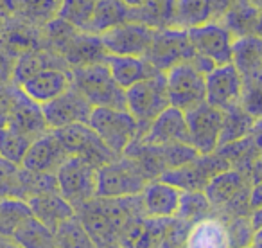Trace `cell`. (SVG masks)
I'll return each instance as SVG.
<instances>
[{
  "mask_svg": "<svg viewBox=\"0 0 262 248\" xmlns=\"http://www.w3.org/2000/svg\"><path fill=\"white\" fill-rule=\"evenodd\" d=\"M196 54L190 47L187 31L167 27V29H158L153 34L149 49H147L144 58L158 70V72H167L176 63L189 61Z\"/></svg>",
  "mask_w": 262,
  "mask_h": 248,
  "instance_id": "8fae6325",
  "label": "cell"
},
{
  "mask_svg": "<svg viewBox=\"0 0 262 248\" xmlns=\"http://www.w3.org/2000/svg\"><path fill=\"white\" fill-rule=\"evenodd\" d=\"M149 180L133 158L120 155L97 168V198L139 196Z\"/></svg>",
  "mask_w": 262,
  "mask_h": 248,
  "instance_id": "5b68a950",
  "label": "cell"
},
{
  "mask_svg": "<svg viewBox=\"0 0 262 248\" xmlns=\"http://www.w3.org/2000/svg\"><path fill=\"white\" fill-rule=\"evenodd\" d=\"M182 191L162 180H149L140 193L142 211L147 218H174Z\"/></svg>",
  "mask_w": 262,
  "mask_h": 248,
  "instance_id": "603a6c76",
  "label": "cell"
},
{
  "mask_svg": "<svg viewBox=\"0 0 262 248\" xmlns=\"http://www.w3.org/2000/svg\"><path fill=\"white\" fill-rule=\"evenodd\" d=\"M27 205L31 209V214L41 221L45 226L54 232L63 221L74 218L76 211L74 207L61 196V194L56 191V193H43L33 196L27 200Z\"/></svg>",
  "mask_w": 262,
  "mask_h": 248,
  "instance_id": "484cf974",
  "label": "cell"
},
{
  "mask_svg": "<svg viewBox=\"0 0 262 248\" xmlns=\"http://www.w3.org/2000/svg\"><path fill=\"white\" fill-rule=\"evenodd\" d=\"M255 36L262 38V9H260V15H258V20H257V27H255Z\"/></svg>",
  "mask_w": 262,
  "mask_h": 248,
  "instance_id": "7dc6e473",
  "label": "cell"
},
{
  "mask_svg": "<svg viewBox=\"0 0 262 248\" xmlns=\"http://www.w3.org/2000/svg\"><path fill=\"white\" fill-rule=\"evenodd\" d=\"M187 36L194 52L210 59L214 65L232 63V47L235 38L221 22L210 20L203 26L192 27L187 31Z\"/></svg>",
  "mask_w": 262,
  "mask_h": 248,
  "instance_id": "5bb4252c",
  "label": "cell"
},
{
  "mask_svg": "<svg viewBox=\"0 0 262 248\" xmlns=\"http://www.w3.org/2000/svg\"><path fill=\"white\" fill-rule=\"evenodd\" d=\"M86 124L115 157L124 155L137 137V120L127 110L94 108Z\"/></svg>",
  "mask_w": 262,
  "mask_h": 248,
  "instance_id": "8992f818",
  "label": "cell"
},
{
  "mask_svg": "<svg viewBox=\"0 0 262 248\" xmlns=\"http://www.w3.org/2000/svg\"><path fill=\"white\" fill-rule=\"evenodd\" d=\"M15 4L24 18L34 24H47L58 18L63 0H15Z\"/></svg>",
  "mask_w": 262,
  "mask_h": 248,
  "instance_id": "f35d334b",
  "label": "cell"
},
{
  "mask_svg": "<svg viewBox=\"0 0 262 248\" xmlns=\"http://www.w3.org/2000/svg\"><path fill=\"white\" fill-rule=\"evenodd\" d=\"M226 169H230V164L219 153L198 155L189 164L165 171L158 180L171 183L180 191H201L203 193L208 182Z\"/></svg>",
  "mask_w": 262,
  "mask_h": 248,
  "instance_id": "30bf717a",
  "label": "cell"
},
{
  "mask_svg": "<svg viewBox=\"0 0 262 248\" xmlns=\"http://www.w3.org/2000/svg\"><path fill=\"white\" fill-rule=\"evenodd\" d=\"M250 180L251 183H257V182H262V153L257 157V160L253 162L250 169Z\"/></svg>",
  "mask_w": 262,
  "mask_h": 248,
  "instance_id": "ee69618b",
  "label": "cell"
},
{
  "mask_svg": "<svg viewBox=\"0 0 262 248\" xmlns=\"http://www.w3.org/2000/svg\"><path fill=\"white\" fill-rule=\"evenodd\" d=\"M250 2H253V4L257 6L258 9H262V0H250Z\"/></svg>",
  "mask_w": 262,
  "mask_h": 248,
  "instance_id": "c3c4849f",
  "label": "cell"
},
{
  "mask_svg": "<svg viewBox=\"0 0 262 248\" xmlns=\"http://www.w3.org/2000/svg\"><path fill=\"white\" fill-rule=\"evenodd\" d=\"M176 0H144L139 8H129L127 22H137L153 31L172 27Z\"/></svg>",
  "mask_w": 262,
  "mask_h": 248,
  "instance_id": "83f0119b",
  "label": "cell"
},
{
  "mask_svg": "<svg viewBox=\"0 0 262 248\" xmlns=\"http://www.w3.org/2000/svg\"><path fill=\"white\" fill-rule=\"evenodd\" d=\"M164 74L171 106L187 112V110L205 102V94H207L205 74H201L190 59L176 63Z\"/></svg>",
  "mask_w": 262,
  "mask_h": 248,
  "instance_id": "ba28073f",
  "label": "cell"
},
{
  "mask_svg": "<svg viewBox=\"0 0 262 248\" xmlns=\"http://www.w3.org/2000/svg\"><path fill=\"white\" fill-rule=\"evenodd\" d=\"M92 110H94V106L72 85L61 95L41 105V112H43L49 130H59L77 122L86 124L88 119H90Z\"/></svg>",
  "mask_w": 262,
  "mask_h": 248,
  "instance_id": "9a60e30c",
  "label": "cell"
},
{
  "mask_svg": "<svg viewBox=\"0 0 262 248\" xmlns=\"http://www.w3.org/2000/svg\"><path fill=\"white\" fill-rule=\"evenodd\" d=\"M253 124L255 119L248 115L241 106H233V108L223 112L221 135H219L217 148H223L226 144L237 142V140L248 137L251 130H253Z\"/></svg>",
  "mask_w": 262,
  "mask_h": 248,
  "instance_id": "836d02e7",
  "label": "cell"
},
{
  "mask_svg": "<svg viewBox=\"0 0 262 248\" xmlns=\"http://www.w3.org/2000/svg\"><path fill=\"white\" fill-rule=\"evenodd\" d=\"M54 241L56 248H97L76 216L54 230Z\"/></svg>",
  "mask_w": 262,
  "mask_h": 248,
  "instance_id": "8d00e7d4",
  "label": "cell"
},
{
  "mask_svg": "<svg viewBox=\"0 0 262 248\" xmlns=\"http://www.w3.org/2000/svg\"><path fill=\"white\" fill-rule=\"evenodd\" d=\"M104 63L110 74L122 90H127L135 83L160 74L144 56H110L106 54Z\"/></svg>",
  "mask_w": 262,
  "mask_h": 248,
  "instance_id": "cb8c5ba5",
  "label": "cell"
},
{
  "mask_svg": "<svg viewBox=\"0 0 262 248\" xmlns=\"http://www.w3.org/2000/svg\"><path fill=\"white\" fill-rule=\"evenodd\" d=\"M61 58L67 61L69 69H76V67L104 61L106 52L97 34L76 31L61 47Z\"/></svg>",
  "mask_w": 262,
  "mask_h": 248,
  "instance_id": "d4e9b609",
  "label": "cell"
},
{
  "mask_svg": "<svg viewBox=\"0 0 262 248\" xmlns=\"http://www.w3.org/2000/svg\"><path fill=\"white\" fill-rule=\"evenodd\" d=\"M239 106L253 117L255 120L262 119V87L260 85H243Z\"/></svg>",
  "mask_w": 262,
  "mask_h": 248,
  "instance_id": "b9f144b4",
  "label": "cell"
},
{
  "mask_svg": "<svg viewBox=\"0 0 262 248\" xmlns=\"http://www.w3.org/2000/svg\"><path fill=\"white\" fill-rule=\"evenodd\" d=\"M214 0H176L172 27L189 31L214 20Z\"/></svg>",
  "mask_w": 262,
  "mask_h": 248,
  "instance_id": "f546056e",
  "label": "cell"
},
{
  "mask_svg": "<svg viewBox=\"0 0 262 248\" xmlns=\"http://www.w3.org/2000/svg\"><path fill=\"white\" fill-rule=\"evenodd\" d=\"M250 219H251V225L253 229H262V207L260 209H255L253 212L250 214Z\"/></svg>",
  "mask_w": 262,
  "mask_h": 248,
  "instance_id": "f6af8a7d",
  "label": "cell"
},
{
  "mask_svg": "<svg viewBox=\"0 0 262 248\" xmlns=\"http://www.w3.org/2000/svg\"><path fill=\"white\" fill-rule=\"evenodd\" d=\"M250 191V175L230 168L215 175L203 193L214 209V216H217L223 221H228V219L251 214Z\"/></svg>",
  "mask_w": 262,
  "mask_h": 248,
  "instance_id": "7a4b0ae2",
  "label": "cell"
},
{
  "mask_svg": "<svg viewBox=\"0 0 262 248\" xmlns=\"http://www.w3.org/2000/svg\"><path fill=\"white\" fill-rule=\"evenodd\" d=\"M69 158V153L54 132L49 130L36 140H33L22 160V168L31 173H45V175H56L63 162Z\"/></svg>",
  "mask_w": 262,
  "mask_h": 248,
  "instance_id": "d6986e66",
  "label": "cell"
},
{
  "mask_svg": "<svg viewBox=\"0 0 262 248\" xmlns=\"http://www.w3.org/2000/svg\"><path fill=\"white\" fill-rule=\"evenodd\" d=\"M51 132H54L69 157L83 158L94 168H101V166L112 162L113 158H117L99 139L97 133L84 122L70 124L65 128L51 130Z\"/></svg>",
  "mask_w": 262,
  "mask_h": 248,
  "instance_id": "9c48e42d",
  "label": "cell"
},
{
  "mask_svg": "<svg viewBox=\"0 0 262 248\" xmlns=\"http://www.w3.org/2000/svg\"><path fill=\"white\" fill-rule=\"evenodd\" d=\"M31 214L27 201L18 198H6L0 200V236L11 239L13 232L26 221Z\"/></svg>",
  "mask_w": 262,
  "mask_h": 248,
  "instance_id": "d590c367",
  "label": "cell"
},
{
  "mask_svg": "<svg viewBox=\"0 0 262 248\" xmlns=\"http://www.w3.org/2000/svg\"><path fill=\"white\" fill-rule=\"evenodd\" d=\"M72 79H70V70L65 69H45L41 72L31 76L20 85V90L33 99L38 105H45V102L52 101L58 95H61L65 90H69Z\"/></svg>",
  "mask_w": 262,
  "mask_h": 248,
  "instance_id": "7402d4cb",
  "label": "cell"
},
{
  "mask_svg": "<svg viewBox=\"0 0 262 248\" xmlns=\"http://www.w3.org/2000/svg\"><path fill=\"white\" fill-rule=\"evenodd\" d=\"M171 106L165 85V74L160 72L157 76L135 83L126 90V110L137 120V137L140 140L146 135L149 124L160 115L164 110Z\"/></svg>",
  "mask_w": 262,
  "mask_h": 248,
  "instance_id": "3957f363",
  "label": "cell"
},
{
  "mask_svg": "<svg viewBox=\"0 0 262 248\" xmlns=\"http://www.w3.org/2000/svg\"><path fill=\"white\" fill-rule=\"evenodd\" d=\"M70 79L94 108L126 110V90L115 83L104 61L70 69Z\"/></svg>",
  "mask_w": 262,
  "mask_h": 248,
  "instance_id": "277c9868",
  "label": "cell"
},
{
  "mask_svg": "<svg viewBox=\"0 0 262 248\" xmlns=\"http://www.w3.org/2000/svg\"><path fill=\"white\" fill-rule=\"evenodd\" d=\"M205 102L214 108L226 112V110L239 106L241 94H243V79L233 63L217 65L205 76Z\"/></svg>",
  "mask_w": 262,
  "mask_h": 248,
  "instance_id": "e0dca14e",
  "label": "cell"
},
{
  "mask_svg": "<svg viewBox=\"0 0 262 248\" xmlns=\"http://www.w3.org/2000/svg\"><path fill=\"white\" fill-rule=\"evenodd\" d=\"M155 31L137 22H124L102 33L101 44L110 56H146Z\"/></svg>",
  "mask_w": 262,
  "mask_h": 248,
  "instance_id": "2e32d148",
  "label": "cell"
},
{
  "mask_svg": "<svg viewBox=\"0 0 262 248\" xmlns=\"http://www.w3.org/2000/svg\"><path fill=\"white\" fill-rule=\"evenodd\" d=\"M4 126L27 137L29 140H36L38 137L49 132L41 106L27 97L22 90H15L11 108L8 112Z\"/></svg>",
  "mask_w": 262,
  "mask_h": 248,
  "instance_id": "ac0fdd59",
  "label": "cell"
},
{
  "mask_svg": "<svg viewBox=\"0 0 262 248\" xmlns=\"http://www.w3.org/2000/svg\"><path fill=\"white\" fill-rule=\"evenodd\" d=\"M176 218H147L137 214L122 226L119 234V248H160L172 230Z\"/></svg>",
  "mask_w": 262,
  "mask_h": 248,
  "instance_id": "4fadbf2b",
  "label": "cell"
},
{
  "mask_svg": "<svg viewBox=\"0 0 262 248\" xmlns=\"http://www.w3.org/2000/svg\"><path fill=\"white\" fill-rule=\"evenodd\" d=\"M95 0H63L58 18L65 20L67 24L81 33L90 31L92 15H94Z\"/></svg>",
  "mask_w": 262,
  "mask_h": 248,
  "instance_id": "74e56055",
  "label": "cell"
},
{
  "mask_svg": "<svg viewBox=\"0 0 262 248\" xmlns=\"http://www.w3.org/2000/svg\"><path fill=\"white\" fill-rule=\"evenodd\" d=\"M31 142L27 137L9 130L8 126H0V157L16 166H22V160L29 150Z\"/></svg>",
  "mask_w": 262,
  "mask_h": 248,
  "instance_id": "ab89813d",
  "label": "cell"
},
{
  "mask_svg": "<svg viewBox=\"0 0 262 248\" xmlns=\"http://www.w3.org/2000/svg\"><path fill=\"white\" fill-rule=\"evenodd\" d=\"M58 191L77 211L97 194V168L77 157H69L56 171Z\"/></svg>",
  "mask_w": 262,
  "mask_h": 248,
  "instance_id": "52a82bcc",
  "label": "cell"
},
{
  "mask_svg": "<svg viewBox=\"0 0 262 248\" xmlns=\"http://www.w3.org/2000/svg\"><path fill=\"white\" fill-rule=\"evenodd\" d=\"M232 63L241 74L243 85L262 87V38L255 34L235 38L232 47Z\"/></svg>",
  "mask_w": 262,
  "mask_h": 248,
  "instance_id": "44dd1931",
  "label": "cell"
},
{
  "mask_svg": "<svg viewBox=\"0 0 262 248\" xmlns=\"http://www.w3.org/2000/svg\"><path fill=\"white\" fill-rule=\"evenodd\" d=\"M45 69L70 70L67 61L61 56L49 54V52H40V51H31V52H26V54L15 63L13 81L20 87L26 79H29L31 76H34V74L41 72V70H45Z\"/></svg>",
  "mask_w": 262,
  "mask_h": 248,
  "instance_id": "4dcf8cb0",
  "label": "cell"
},
{
  "mask_svg": "<svg viewBox=\"0 0 262 248\" xmlns=\"http://www.w3.org/2000/svg\"><path fill=\"white\" fill-rule=\"evenodd\" d=\"M225 223H226V230H228V237H230V248H246L253 243L255 229H253V225H251L250 216L233 218Z\"/></svg>",
  "mask_w": 262,
  "mask_h": 248,
  "instance_id": "60d3db41",
  "label": "cell"
},
{
  "mask_svg": "<svg viewBox=\"0 0 262 248\" xmlns=\"http://www.w3.org/2000/svg\"><path fill=\"white\" fill-rule=\"evenodd\" d=\"M153 146H167V144H189V130H187L185 113L182 110L169 106L149 124L146 135L139 140Z\"/></svg>",
  "mask_w": 262,
  "mask_h": 248,
  "instance_id": "ffe728a7",
  "label": "cell"
},
{
  "mask_svg": "<svg viewBox=\"0 0 262 248\" xmlns=\"http://www.w3.org/2000/svg\"><path fill=\"white\" fill-rule=\"evenodd\" d=\"M0 248H16V246H15V243H13L11 239L0 236Z\"/></svg>",
  "mask_w": 262,
  "mask_h": 248,
  "instance_id": "bcb514c9",
  "label": "cell"
},
{
  "mask_svg": "<svg viewBox=\"0 0 262 248\" xmlns=\"http://www.w3.org/2000/svg\"><path fill=\"white\" fill-rule=\"evenodd\" d=\"M185 120L189 130V144L200 155L215 153L219 146V135H221L223 112L208 102L194 106L187 110Z\"/></svg>",
  "mask_w": 262,
  "mask_h": 248,
  "instance_id": "7c38bea8",
  "label": "cell"
},
{
  "mask_svg": "<svg viewBox=\"0 0 262 248\" xmlns=\"http://www.w3.org/2000/svg\"><path fill=\"white\" fill-rule=\"evenodd\" d=\"M137 214H144L139 196L97 198L76 211V218L88 232L97 248H119V234L122 226Z\"/></svg>",
  "mask_w": 262,
  "mask_h": 248,
  "instance_id": "6da1fadb",
  "label": "cell"
},
{
  "mask_svg": "<svg viewBox=\"0 0 262 248\" xmlns=\"http://www.w3.org/2000/svg\"><path fill=\"white\" fill-rule=\"evenodd\" d=\"M183 248H230L226 223L217 216L194 223L187 234Z\"/></svg>",
  "mask_w": 262,
  "mask_h": 248,
  "instance_id": "4316f807",
  "label": "cell"
},
{
  "mask_svg": "<svg viewBox=\"0 0 262 248\" xmlns=\"http://www.w3.org/2000/svg\"><path fill=\"white\" fill-rule=\"evenodd\" d=\"M260 9L250 0H233L232 4L221 13L219 22L232 33L233 38H243L255 34Z\"/></svg>",
  "mask_w": 262,
  "mask_h": 248,
  "instance_id": "f1b7e54d",
  "label": "cell"
},
{
  "mask_svg": "<svg viewBox=\"0 0 262 248\" xmlns=\"http://www.w3.org/2000/svg\"><path fill=\"white\" fill-rule=\"evenodd\" d=\"M11 241L16 248H56L54 232L34 216H29L13 232Z\"/></svg>",
  "mask_w": 262,
  "mask_h": 248,
  "instance_id": "d6a6232c",
  "label": "cell"
},
{
  "mask_svg": "<svg viewBox=\"0 0 262 248\" xmlns=\"http://www.w3.org/2000/svg\"><path fill=\"white\" fill-rule=\"evenodd\" d=\"M214 216V209H212L208 198L201 191H182L180 196V205L176 211V219L187 223L192 226L194 223L201 221Z\"/></svg>",
  "mask_w": 262,
  "mask_h": 248,
  "instance_id": "e575fe53",
  "label": "cell"
},
{
  "mask_svg": "<svg viewBox=\"0 0 262 248\" xmlns=\"http://www.w3.org/2000/svg\"><path fill=\"white\" fill-rule=\"evenodd\" d=\"M262 207V182L251 183V191H250V209L251 212L255 209Z\"/></svg>",
  "mask_w": 262,
  "mask_h": 248,
  "instance_id": "7bdbcfd3",
  "label": "cell"
},
{
  "mask_svg": "<svg viewBox=\"0 0 262 248\" xmlns=\"http://www.w3.org/2000/svg\"><path fill=\"white\" fill-rule=\"evenodd\" d=\"M127 15H129V8L124 4V0H95L88 34L101 36L112 27L127 22Z\"/></svg>",
  "mask_w": 262,
  "mask_h": 248,
  "instance_id": "1f68e13d",
  "label": "cell"
}]
</instances>
